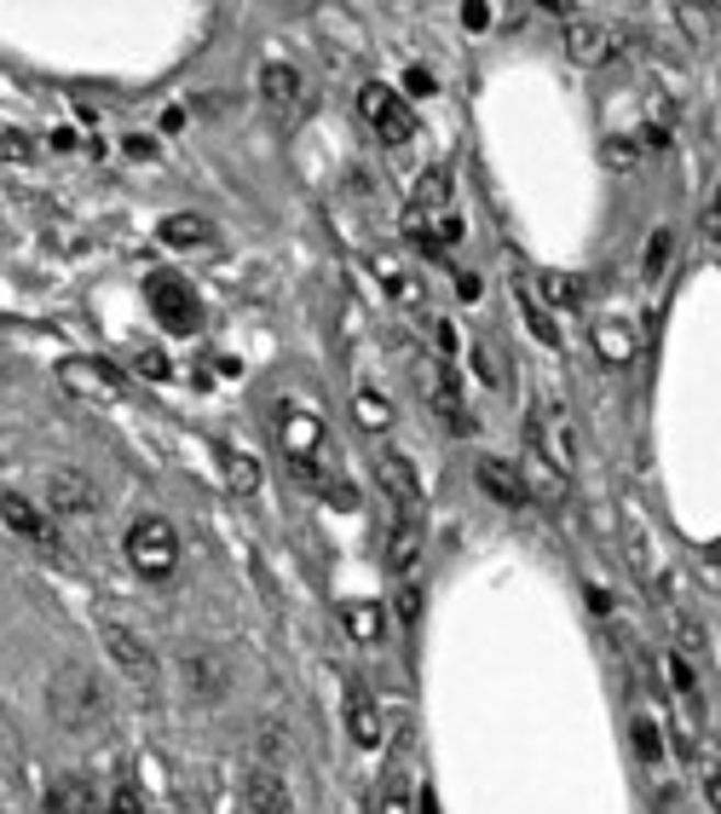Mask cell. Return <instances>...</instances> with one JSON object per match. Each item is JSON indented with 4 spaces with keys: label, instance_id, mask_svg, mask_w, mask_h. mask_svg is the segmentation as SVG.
I'll list each match as a JSON object with an SVG mask.
<instances>
[{
    "label": "cell",
    "instance_id": "d590c367",
    "mask_svg": "<svg viewBox=\"0 0 721 814\" xmlns=\"http://www.w3.org/2000/svg\"><path fill=\"white\" fill-rule=\"evenodd\" d=\"M404 87H410V93H421V99H427V93H433L439 81H433V70H421V64H410V70H404Z\"/></svg>",
    "mask_w": 721,
    "mask_h": 814
},
{
    "label": "cell",
    "instance_id": "ab89813d",
    "mask_svg": "<svg viewBox=\"0 0 721 814\" xmlns=\"http://www.w3.org/2000/svg\"><path fill=\"white\" fill-rule=\"evenodd\" d=\"M462 24H473V30H485V24H491V7H462Z\"/></svg>",
    "mask_w": 721,
    "mask_h": 814
},
{
    "label": "cell",
    "instance_id": "7a4b0ae2",
    "mask_svg": "<svg viewBox=\"0 0 721 814\" xmlns=\"http://www.w3.org/2000/svg\"><path fill=\"white\" fill-rule=\"evenodd\" d=\"M47 705H53V722H58V728L81 734V728H99V722H104L110 699L99 693V682H93L87 670H64V676H53Z\"/></svg>",
    "mask_w": 721,
    "mask_h": 814
},
{
    "label": "cell",
    "instance_id": "e0dca14e",
    "mask_svg": "<svg viewBox=\"0 0 721 814\" xmlns=\"http://www.w3.org/2000/svg\"><path fill=\"white\" fill-rule=\"evenodd\" d=\"M341 629L358 647H375L381 636H387V613H381L375 601H341Z\"/></svg>",
    "mask_w": 721,
    "mask_h": 814
},
{
    "label": "cell",
    "instance_id": "836d02e7",
    "mask_svg": "<svg viewBox=\"0 0 721 814\" xmlns=\"http://www.w3.org/2000/svg\"><path fill=\"white\" fill-rule=\"evenodd\" d=\"M139 376H150V381H168V376H173V365H168V358L156 353V347H145V353H139Z\"/></svg>",
    "mask_w": 721,
    "mask_h": 814
},
{
    "label": "cell",
    "instance_id": "ac0fdd59",
    "mask_svg": "<svg viewBox=\"0 0 721 814\" xmlns=\"http://www.w3.org/2000/svg\"><path fill=\"white\" fill-rule=\"evenodd\" d=\"M47 814H99V798L81 774H64L47 785Z\"/></svg>",
    "mask_w": 721,
    "mask_h": 814
},
{
    "label": "cell",
    "instance_id": "7bdbcfd3",
    "mask_svg": "<svg viewBox=\"0 0 721 814\" xmlns=\"http://www.w3.org/2000/svg\"><path fill=\"white\" fill-rule=\"evenodd\" d=\"M421 814H433V791H427V785H421Z\"/></svg>",
    "mask_w": 721,
    "mask_h": 814
},
{
    "label": "cell",
    "instance_id": "6da1fadb",
    "mask_svg": "<svg viewBox=\"0 0 721 814\" xmlns=\"http://www.w3.org/2000/svg\"><path fill=\"white\" fill-rule=\"evenodd\" d=\"M278 434H283V457H289V473H295L301 486L318 491L324 486V468H329V427L312 416V411H283L278 422Z\"/></svg>",
    "mask_w": 721,
    "mask_h": 814
},
{
    "label": "cell",
    "instance_id": "4dcf8cb0",
    "mask_svg": "<svg viewBox=\"0 0 721 814\" xmlns=\"http://www.w3.org/2000/svg\"><path fill=\"white\" fill-rule=\"evenodd\" d=\"M104 814H145V798H139V785H133V774L116 780V791H110Z\"/></svg>",
    "mask_w": 721,
    "mask_h": 814
},
{
    "label": "cell",
    "instance_id": "484cf974",
    "mask_svg": "<svg viewBox=\"0 0 721 814\" xmlns=\"http://www.w3.org/2000/svg\"><path fill=\"white\" fill-rule=\"evenodd\" d=\"M520 306H526V324H531V335L537 342H560V324L549 319V306H543V296H537V283H520Z\"/></svg>",
    "mask_w": 721,
    "mask_h": 814
},
{
    "label": "cell",
    "instance_id": "f1b7e54d",
    "mask_svg": "<svg viewBox=\"0 0 721 814\" xmlns=\"http://www.w3.org/2000/svg\"><path fill=\"white\" fill-rule=\"evenodd\" d=\"M225 473H232L237 497H255L260 491V462L249 457V450H225Z\"/></svg>",
    "mask_w": 721,
    "mask_h": 814
},
{
    "label": "cell",
    "instance_id": "5bb4252c",
    "mask_svg": "<svg viewBox=\"0 0 721 814\" xmlns=\"http://www.w3.org/2000/svg\"><path fill=\"white\" fill-rule=\"evenodd\" d=\"M450 186H457V179H450V168H433L421 179V186L410 191V209H404V225H427L433 214H444L450 209Z\"/></svg>",
    "mask_w": 721,
    "mask_h": 814
},
{
    "label": "cell",
    "instance_id": "ba28073f",
    "mask_svg": "<svg viewBox=\"0 0 721 814\" xmlns=\"http://www.w3.org/2000/svg\"><path fill=\"white\" fill-rule=\"evenodd\" d=\"M104 647H110V659L122 665V676H127L133 688H145V693L156 688V653L133 636L127 624H104Z\"/></svg>",
    "mask_w": 721,
    "mask_h": 814
},
{
    "label": "cell",
    "instance_id": "8992f818",
    "mask_svg": "<svg viewBox=\"0 0 721 814\" xmlns=\"http://www.w3.org/2000/svg\"><path fill=\"white\" fill-rule=\"evenodd\" d=\"M58 381H64L76 399H93V404L127 399V381L110 370V365H93V358H64V365H58Z\"/></svg>",
    "mask_w": 721,
    "mask_h": 814
},
{
    "label": "cell",
    "instance_id": "ffe728a7",
    "mask_svg": "<svg viewBox=\"0 0 721 814\" xmlns=\"http://www.w3.org/2000/svg\"><path fill=\"white\" fill-rule=\"evenodd\" d=\"M595 347H600V358H606V365H629V358H635L641 347H635V330H629V324H618V319H606V324H595Z\"/></svg>",
    "mask_w": 721,
    "mask_h": 814
},
{
    "label": "cell",
    "instance_id": "e575fe53",
    "mask_svg": "<svg viewBox=\"0 0 721 814\" xmlns=\"http://www.w3.org/2000/svg\"><path fill=\"white\" fill-rule=\"evenodd\" d=\"M398 618H404V624L421 618V590H416V583H398Z\"/></svg>",
    "mask_w": 721,
    "mask_h": 814
},
{
    "label": "cell",
    "instance_id": "4316f807",
    "mask_svg": "<svg viewBox=\"0 0 721 814\" xmlns=\"http://www.w3.org/2000/svg\"><path fill=\"white\" fill-rule=\"evenodd\" d=\"M629 728H635V757L646 762V768H664V734H658V716H635L629 722Z\"/></svg>",
    "mask_w": 721,
    "mask_h": 814
},
{
    "label": "cell",
    "instance_id": "83f0119b",
    "mask_svg": "<svg viewBox=\"0 0 721 814\" xmlns=\"http://www.w3.org/2000/svg\"><path fill=\"white\" fill-rule=\"evenodd\" d=\"M352 411H358V422H364L370 434H387V427H393V404L381 399L375 388H358V399H352Z\"/></svg>",
    "mask_w": 721,
    "mask_h": 814
},
{
    "label": "cell",
    "instance_id": "b9f144b4",
    "mask_svg": "<svg viewBox=\"0 0 721 814\" xmlns=\"http://www.w3.org/2000/svg\"><path fill=\"white\" fill-rule=\"evenodd\" d=\"M150 150H156V145L145 140V133H133V140H127V156H150Z\"/></svg>",
    "mask_w": 721,
    "mask_h": 814
},
{
    "label": "cell",
    "instance_id": "4fadbf2b",
    "mask_svg": "<svg viewBox=\"0 0 721 814\" xmlns=\"http://www.w3.org/2000/svg\"><path fill=\"white\" fill-rule=\"evenodd\" d=\"M480 491L491 497V503H508V509H520L526 503V480H520V468L503 462V457H480Z\"/></svg>",
    "mask_w": 721,
    "mask_h": 814
},
{
    "label": "cell",
    "instance_id": "277c9868",
    "mask_svg": "<svg viewBox=\"0 0 721 814\" xmlns=\"http://www.w3.org/2000/svg\"><path fill=\"white\" fill-rule=\"evenodd\" d=\"M358 116L370 122V133H375L381 145H404L416 133V110L404 104L387 81H370L364 93H358Z\"/></svg>",
    "mask_w": 721,
    "mask_h": 814
},
{
    "label": "cell",
    "instance_id": "2e32d148",
    "mask_svg": "<svg viewBox=\"0 0 721 814\" xmlns=\"http://www.w3.org/2000/svg\"><path fill=\"white\" fill-rule=\"evenodd\" d=\"M47 503H53L58 514H87V509H93V486H87V473H81V468H53Z\"/></svg>",
    "mask_w": 721,
    "mask_h": 814
},
{
    "label": "cell",
    "instance_id": "f546056e",
    "mask_svg": "<svg viewBox=\"0 0 721 814\" xmlns=\"http://www.w3.org/2000/svg\"><path fill=\"white\" fill-rule=\"evenodd\" d=\"M669 248H675L669 232H652V237H646V255H641V278H646V283H658L664 271H669Z\"/></svg>",
    "mask_w": 721,
    "mask_h": 814
},
{
    "label": "cell",
    "instance_id": "7402d4cb",
    "mask_svg": "<svg viewBox=\"0 0 721 814\" xmlns=\"http://www.w3.org/2000/svg\"><path fill=\"white\" fill-rule=\"evenodd\" d=\"M0 520H7V526H12L18 537H30V543H47V520H41V514H35V509H30L18 491H7V497H0Z\"/></svg>",
    "mask_w": 721,
    "mask_h": 814
},
{
    "label": "cell",
    "instance_id": "60d3db41",
    "mask_svg": "<svg viewBox=\"0 0 721 814\" xmlns=\"http://www.w3.org/2000/svg\"><path fill=\"white\" fill-rule=\"evenodd\" d=\"M457 296H462V301L480 296V278H473V271H462V278H457Z\"/></svg>",
    "mask_w": 721,
    "mask_h": 814
},
{
    "label": "cell",
    "instance_id": "8d00e7d4",
    "mask_svg": "<svg viewBox=\"0 0 721 814\" xmlns=\"http://www.w3.org/2000/svg\"><path fill=\"white\" fill-rule=\"evenodd\" d=\"M664 670H669V688H675V693H692V670H687L681 659H675V653L664 659Z\"/></svg>",
    "mask_w": 721,
    "mask_h": 814
},
{
    "label": "cell",
    "instance_id": "d4e9b609",
    "mask_svg": "<svg viewBox=\"0 0 721 814\" xmlns=\"http://www.w3.org/2000/svg\"><path fill=\"white\" fill-rule=\"evenodd\" d=\"M537 296H543V306H583V296H589V283H583L577 271H549Z\"/></svg>",
    "mask_w": 721,
    "mask_h": 814
},
{
    "label": "cell",
    "instance_id": "9c48e42d",
    "mask_svg": "<svg viewBox=\"0 0 721 814\" xmlns=\"http://www.w3.org/2000/svg\"><path fill=\"white\" fill-rule=\"evenodd\" d=\"M618 47H623L618 24H600V18H572L566 24V53L577 64H606V58H618Z\"/></svg>",
    "mask_w": 721,
    "mask_h": 814
},
{
    "label": "cell",
    "instance_id": "52a82bcc",
    "mask_svg": "<svg viewBox=\"0 0 721 814\" xmlns=\"http://www.w3.org/2000/svg\"><path fill=\"white\" fill-rule=\"evenodd\" d=\"M531 439H537V450H543V462L560 473V480H566L572 462H577V450H572V422H566V411H560V404H543V411H537Z\"/></svg>",
    "mask_w": 721,
    "mask_h": 814
},
{
    "label": "cell",
    "instance_id": "d6986e66",
    "mask_svg": "<svg viewBox=\"0 0 721 814\" xmlns=\"http://www.w3.org/2000/svg\"><path fill=\"white\" fill-rule=\"evenodd\" d=\"M347 728H352L358 745H381V734H387V728H381L375 699H370L364 688H352V693H347Z\"/></svg>",
    "mask_w": 721,
    "mask_h": 814
},
{
    "label": "cell",
    "instance_id": "f35d334b",
    "mask_svg": "<svg viewBox=\"0 0 721 814\" xmlns=\"http://www.w3.org/2000/svg\"><path fill=\"white\" fill-rule=\"evenodd\" d=\"M381 814H410V803H404V785H398V780L387 785V798H381Z\"/></svg>",
    "mask_w": 721,
    "mask_h": 814
},
{
    "label": "cell",
    "instance_id": "74e56055",
    "mask_svg": "<svg viewBox=\"0 0 721 814\" xmlns=\"http://www.w3.org/2000/svg\"><path fill=\"white\" fill-rule=\"evenodd\" d=\"M473 365H480V376H485V381H503V365L491 358V347H473Z\"/></svg>",
    "mask_w": 721,
    "mask_h": 814
},
{
    "label": "cell",
    "instance_id": "603a6c76",
    "mask_svg": "<svg viewBox=\"0 0 721 814\" xmlns=\"http://www.w3.org/2000/svg\"><path fill=\"white\" fill-rule=\"evenodd\" d=\"M433 404H439V416L457 427V434H473V416L462 411V388H457V376H450V370L433 376Z\"/></svg>",
    "mask_w": 721,
    "mask_h": 814
},
{
    "label": "cell",
    "instance_id": "44dd1931",
    "mask_svg": "<svg viewBox=\"0 0 721 814\" xmlns=\"http://www.w3.org/2000/svg\"><path fill=\"white\" fill-rule=\"evenodd\" d=\"M162 243H173V248H209L214 243V225L202 220V214H168L162 220Z\"/></svg>",
    "mask_w": 721,
    "mask_h": 814
},
{
    "label": "cell",
    "instance_id": "1f68e13d",
    "mask_svg": "<svg viewBox=\"0 0 721 814\" xmlns=\"http://www.w3.org/2000/svg\"><path fill=\"white\" fill-rule=\"evenodd\" d=\"M606 163H612L618 174L641 168V145H635V140H618V133H612V140H606Z\"/></svg>",
    "mask_w": 721,
    "mask_h": 814
},
{
    "label": "cell",
    "instance_id": "3957f363",
    "mask_svg": "<svg viewBox=\"0 0 721 814\" xmlns=\"http://www.w3.org/2000/svg\"><path fill=\"white\" fill-rule=\"evenodd\" d=\"M127 560H133V572L150 578V583L173 578V567H179V537H173V526H168L162 514H139V520L127 526Z\"/></svg>",
    "mask_w": 721,
    "mask_h": 814
},
{
    "label": "cell",
    "instance_id": "d6a6232c",
    "mask_svg": "<svg viewBox=\"0 0 721 814\" xmlns=\"http://www.w3.org/2000/svg\"><path fill=\"white\" fill-rule=\"evenodd\" d=\"M681 24L692 30V35H705V41H716V7H681L675 12Z\"/></svg>",
    "mask_w": 721,
    "mask_h": 814
},
{
    "label": "cell",
    "instance_id": "8fae6325",
    "mask_svg": "<svg viewBox=\"0 0 721 814\" xmlns=\"http://www.w3.org/2000/svg\"><path fill=\"white\" fill-rule=\"evenodd\" d=\"M179 670H185V693L202 699V705H214V699L225 693V676H232V670H225V659H219V653H209V647L185 653V665H179Z\"/></svg>",
    "mask_w": 721,
    "mask_h": 814
},
{
    "label": "cell",
    "instance_id": "5b68a950",
    "mask_svg": "<svg viewBox=\"0 0 721 814\" xmlns=\"http://www.w3.org/2000/svg\"><path fill=\"white\" fill-rule=\"evenodd\" d=\"M145 296H150V312H156V324H162V330H173V335H196L202 330V306L191 296V283H179L173 271H150Z\"/></svg>",
    "mask_w": 721,
    "mask_h": 814
},
{
    "label": "cell",
    "instance_id": "30bf717a",
    "mask_svg": "<svg viewBox=\"0 0 721 814\" xmlns=\"http://www.w3.org/2000/svg\"><path fill=\"white\" fill-rule=\"evenodd\" d=\"M243 814H289V785L272 762H255L243 780Z\"/></svg>",
    "mask_w": 721,
    "mask_h": 814
},
{
    "label": "cell",
    "instance_id": "7c38bea8",
    "mask_svg": "<svg viewBox=\"0 0 721 814\" xmlns=\"http://www.w3.org/2000/svg\"><path fill=\"white\" fill-rule=\"evenodd\" d=\"M375 480H381V491H387V497H393V503H398L404 514L416 509V497H421V480H416V468L404 462L398 450H381V457H375Z\"/></svg>",
    "mask_w": 721,
    "mask_h": 814
},
{
    "label": "cell",
    "instance_id": "cb8c5ba5",
    "mask_svg": "<svg viewBox=\"0 0 721 814\" xmlns=\"http://www.w3.org/2000/svg\"><path fill=\"white\" fill-rule=\"evenodd\" d=\"M416 549H421V520L404 514L398 526H393V543H387V567H393V572H410Z\"/></svg>",
    "mask_w": 721,
    "mask_h": 814
},
{
    "label": "cell",
    "instance_id": "9a60e30c",
    "mask_svg": "<svg viewBox=\"0 0 721 814\" xmlns=\"http://www.w3.org/2000/svg\"><path fill=\"white\" fill-rule=\"evenodd\" d=\"M260 99H266V110H278V116H283V110H295L301 104V70H295V64H283V58L266 64V70H260Z\"/></svg>",
    "mask_w": 721,
    "mask_h": 814
}]
</instances>
